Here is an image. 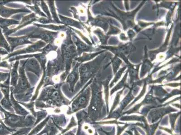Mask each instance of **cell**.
<instances>
[{
  "label": "cell",
  "instance_id": "obj_3",
  "mask_svg": "<svg viewBox=\"0 0 181 135\" xmlns=\"http://www.w3.org/2000/svg\"><path fill=\"white\" fill-rule=\"evenodd\" d=\"M95 135H97V133H96V134H95Z\"/></svg>",
  "mask_w": 181,
  "mask_h": 135
},
{
  "label": "cell",
  "instance_id": "obj_2",
  "mask_svg": "<svg viewBox=\"0 0 181 135\" xmlns=\"http://www.w3.org/2000/svg\"><path fill=\"white\" fill-rule=\"evenodd\" d=\"M8 130H10L11 131H14V130H12V129H10L9 128H7L4 125L0 124V135H7L10 134V132H9Z\"/></svg>",
  "mask_w": 181,
  "mask_h": 135
},
{
  "label": "cell",
  "instance_id": "obj_1",
  "mask_svg": "<svg viewBox=\"0 0 181 135\" xmlns=\"http://www.w3.org/2000/svg\"><path fill=\"white\" fill-rule=\"evenodd\" d=\"M49 119V117H48V118L46 119L44 121L42 122H41L39 125H38V126H37V127H36L35 128L33 129V130L29 134V135H34V134L37 133V132H38V131L43 128V126L46 124L47 122V121Z\"/></svg>",
  "mask_w": 181,
  "mask_h": 135
}]
</instances>
